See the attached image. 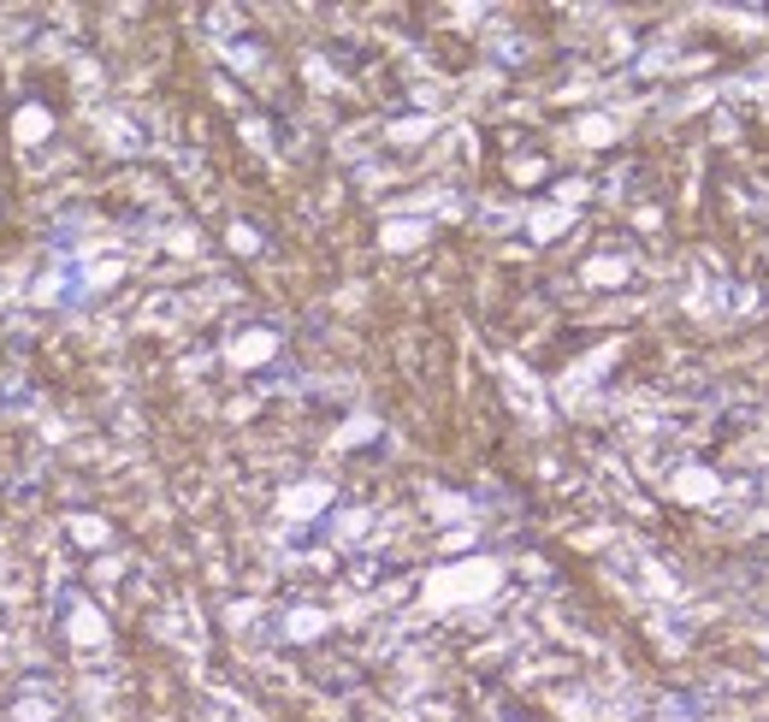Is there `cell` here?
Segmentation results:
<instances>
[{
    "instance_id": "6da1fadb",
    "label": "cell",
    "mask_w": 769,
    "mask_h": 722,
    "mask_svg": "<svg viewBox=\"0 0 769 722\" xmlns=\"http://www.w3.org/2000/svg\"><path fill=\"white\" fill-rule=\"evenodd\" d=\"M42 131H48V119H42L36 107H30V113H24V136H42Z\"/></svg>"
}]
</instances>
